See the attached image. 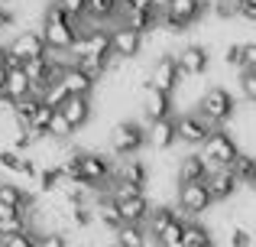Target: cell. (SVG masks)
<instances>
[{
  "instance_id": "obj_1",
  "label": "cell",
  "mask_w": 256,
  "mask_h": 247,
  "mask_svg": "<svg viewBox=\"0 0 256 247\" xmlns=\"http://www.w3.org/2000/svg\"><path fill=\"white\" fill-rule=\"evenodd\" d=\"M42 39L49 46V52H72L78 46V20H72L62 7L49 4L42 17Z\"/></svg>"
},
{
  "instance_id": "obj_2",
  "label": "cell",
  "mask_w": 256,
  "mask_h": 247,
  "mask_svg": "<svg viewBox=\"0 0 256 247\" xmlns=\"http://www.w3.org/2000/svg\"><path fill=\"white\" fill-rule=\"evenodd\" d=\"M201 156H204V163L211 166V169H230V166L237 163V156H240L237 140H234L230 133H224V130H214L211 137H208V143L201 146Z\"/></svg>"
},
{
  "instance_id": "obj_3",
  "label": "cell",
  "mask_w": 256,
  "mask_h": 247,
  "mask_svg": "<svg viewBox=\"0 0 256 247\" xmlns=\"http://www.w3.org/2000/svg\"><path fill=\"white\" fill-rule=\"evenodd\" d=\"M143 143H150V130L140 127L136 121H120L110 130V150L117 156H133Z\"/></svg>"
},
{
  "instance_id": "obj_4",
  "label": "cell",
  "mask_w": 256,
  "mask_h": 247,
  "mask_svg": "<svg viewBox=\"0 0 256 247\" xmlns=\"http://www.w3.org/2000/svg\"><path fill=\"white\" fill-rule=\"evenodd\" d=\"M204 0H166L162 4V23L169 26V33H182L185 26H192L194 20L204 13Z\"/></svg>"
},
{
  "instance_id": "obj_5",
  "label": "cell",
  "mask_w": 256,
  "mask_h": 247,
  "mask_svg": "<svg viewBox=\"0 0 256 247\" xmlns=\"http://www.w3.org/2000/svg\"><path fill=\"white\" fill-rule=\"evenodd\" d=\"M6 52H10V59H16V62L26 65V62H32V59L49 56V46H46L42 33H36V30H20L16 36L10 39Z\"/></svg>"
},
{
  "instance_id": "obj_6",
  "label": "cell",
  "mask_w": 256,
  "mask_h": 247,
  "mask_svg": "<svg viewBox=\"0 0 256 247\" xmlns=\"http://www.w3.org/2000/svg\"><path fill=\"white\" fill-rule=\"evenodd\" d=\"M198 114H204L214 127L224 124V121H230V117H234V98H230V91L208 88L204 95H201V101H198Z\"/></svg>"
},
{
  "instance_id": "obj_7",
  "label": "cell",
  "mask_w": 256,
  "mask_h": 247,
  "mask_svg": "<svg viewBox=\"0 0 256 247\" xmlns=\"http://www.w3.org/2000/svg\"><path fill=\"white\" fill-rule=\"evenodd\" d=\"M143 43H146V36L140 30H133V26H126V23H117L110 30V49H114V56L124 59V62L136 59L140 52H143Z\"/></svg>"
},
{
  "instance_id": "obj_8",
  "label": "cell",
  "mask_w": 256,
  "mask_h": 247,
  "mask_svg": "<svg viewBox=\"0 0 256 247\" xmlns=\"http://www.w3.org/2000/svg\"><path fill=\"white\" fill-rule=\"evenodd\" d=\"M178 78H182V69H178V62H175V56H159L156 62H152L146 82H150V88L162 91V95H172Z\"/></svg>"
},
{
  "instance_id": "obj_9",
  "label": "cell",
  "mask_w": 256,
  "mask_h": 247,
  "mask_svg": "<svg viewBox=\"0 0 256 247\" xmlns=\"http://www.w3.org/2000/svg\"><path fill=\"white\" fill-rule=\"evenodd\" d=\"M178 140L182 143H188V146H204L208 143V137L214 133V124L208 121L204 114H185V117H178Z\"/></svg>"
},
{
  "instance_id": "obj_10",
  "label": "cell",
  "mask_w": 256,
  "mask_h": 247,
  "mask_svg": "<svg viewBox=\"0 0 256 247\" xmlns=\"http://www.w3.org/2000/svg\"><path fill=\"white\" fill-rule=\"evenodd\" d=\"M211 192H208L204 182H188V185H178V211L185 215H204L211 208Z\"/></svg>"
},
{
  "instance_id": "obj_11",
  "label": "cell",
  "mask_w": 256,
  "mask_h": 247,
  "mask_svg": "<svg viewBox=\"0 0 256 247\" xmlns=\"http://www.w3.org/2000/svg\"><path fill=\"white\" fill-rule=\"evenodd\" d=\"M175 62H178L182 75L198 78V75H204V72H208V49H204V46H198V43L182 46V49L175 52Z\"/></svg>"
},
{
  "instance_id": "obj_12",
  "label": "cell",
  "mask_w": 256,
  "mask_h": 247,
  "mask_svg": "<svg viewBox=\"0 0 256 247\" xmlns=\"http://www.w3.org/2000/svg\"><path fill=\"white\" fill-rule=\"evenodd\" d=\"M208 192H211L214 202H227L230 195H237L240 189V179L234 176V169H211L208 172Z\"/></svg>"
},
{
  "instance_id": "obj_13",
  "label": "cell",
  "mask_w": 256,
  "mask_h": 247,
  "mask_svg": "<svg viewBox=\"0 0 256 247\" xmlns=\"http://www.w3.org/2000/svg\"><path fill=\"white\" fill-rule=\"evenodd\" d=\"M58 82L65 85V91H68L72 98H91L98 78H91V75L82 69V65H75V69H65L62 75H58Z\"/></svg>"
},
{
  "instance_id": "obj_14",
  "label": "cell",
  "mask_w": 256,
  "mask_h": 247,
  "mask_svg": "<svg viewBox=\"0 0 256 247\" xmlns=\"http://www.w3.org/2000/svg\"><path fill=\"white\" fill-rule=\"evenodd\" d=\"M120 23H126V26H133V30H140L146 36V33H152L159 26V7H156V0L152 4H140L136 10H130Z\"/></svg>"
},
{
  "instance_id": "obj_15",
  "label": "cell",
  "mask_w": 256,
  "mask_h": 247,
  "mask_svg": "<svg viewBox=\"0 0 256 247\" xmlns=\"http://www.w3.org/2000/svg\"><path fill=\"white\" fill-rule=\"evenodd\" d=\"M208 172H211V166L204 163V156H201V153L182 156V163H178V185H188V182H208Z\"/></svg>"
},
{
  "instance_id": "obj_16",
  "label": "cell",
  "mask_w": 256,
  "mask_h": 247,
  "mask_svg": "<svg viewBox=\"0 0 256 247\" xmlns=\"http://www.w3.org/2000/svg\"><path fill=\"white\" fill-rule=\"evenodd\" d=\"M117 208H120L124 224H143V228H146L152 205L146 202V195H136V198H124V202H117Z\"/></svg>"
},
{
  "instance_id": "obj_17",
  "label": "cell",
  "mask_w": 256,
  "mask_h": 247,
  "mask_svg": "<svg viewBox=\"0 0 256 247\" xmlns=\"http://www.w3.org/2000/svg\"><path fill=\"white\" fill-rule=\"evenodd\" d=\"M169 111H172L169 95H162V91H156V88H150V85H146V91H143V114L150 117V124L166 121V117H169Z\"/></svg>"
},
{
  "instance_id": "obj_18",
  "label": "cell",
  "mask_w": 256,
  "mask_h": 247,
  "mask_svg": "<svg viewBox=\"0 0 256 247\" xmlns=\"http://www.w3.org/2000/svg\"><path fill=\"white\" fill-rule=\"evenodd\" d=\"M175 140H178V124H175L172 117L150 124V146H156V150H169Z\"/></svg>"
},
{
  "instance_id": "obj_19",
  "label": "cell",
  "mask_w": 256,
  "mask_h": 247,
  "mask_svg": "<svg viewBox=\"0 0 256 247\" xmlns=\"http://www.w3.org/2000/svg\"><path fill=\"white\" fill-rule=\"evenodd\" d=\"M58 111H62L65 121L78 130V127H84L88 121H91V98H68Z\"/></svg>"
},
{
  "instance_id": "obj_20",
  "label": "cell",
  "mask_w": 256,
  "mask_h": 247,
  "mask_svg": "<svg viewBox=\"0 0 256 247\" xmlns=\"http://www.w3.org/2000/svg\"><path fill=\"white\" fill-rule=\"evenodd\" d=\"M0 208L26 211V208H32V198L26 195L20 185H13V182H0Z\"/></svg>"
},
{
  "instance_id": "obj_21",
  "label": "cell",
  "mask_w": 256,
  "mask_h": 247,
  "mask_svg": "<svg viewBox=\"0 0 256 247\" xmlns=\"http://www.w3.org/2000/svg\"><path fill=\"white\" fill-rule=\"evenodd\" d=\"M178 218V208H172V205H156V208L150 211V221H146V231H150V237L156 241L159 234H162L166 228Z\"/></svg>"
},
{
  "instance_id": "obj_22",
  "label": "cell",
  "mask_w": 256,
  "mask_h": 247,
  "mask_svg": "<svg viewBox=\"0 0 256 247\" xmlns=\"http://www.w3.org/2000/svg\"><path fill=\"white\" fill-rule=\"evenodd\" d=\"M88 17L94 23H107V20L120 23V0H88Z\"/></svg>"
},
{
  "instance_id": "obj_23",
  "label": "cell",
  "mask_w": 256,
  "mask_h": 247,
  "mask_svg": "<svg viewBox=\"0 0 256 247\" xmlns=\"http://www.w3.org/2000/svg\"><path fill=\"white\" fill-rule=\"evenodd\" d=\"M114 179H126V182H133V185L143 189L146 179H150V166H146L143 159H124V166H120V172Z\"/></svg>"
},
{
  "instance_id": "obj_24",
  "label": "cell",
  "mask_w": 256,
  "mask_h": 247,
  "mask_svg": "<svg viewBox=\"0 0 256 247\" xmlns=\"http://www.w3.org/2000/svg\"><path fill=\"white\" fill-rule=\"evenodd\" d=\"M94 211H98V218L107 224V228H114V231H120L124 228V218H120V208H117V202H114L110 195H100L98 198V205H94Z\"/></svg>"
},
{
  "instance_id": "obj_25",
  "label": "cell",
  "mask_w": 256,
  "mask_h": 247,
  "mask_svg": "<svg viewBox=\"0 0 256 247\" xmlns=\"http://www.w3.org/2000/svg\"><path fill=\"white\" fill-rule=\"evenodd\" d=\"M150 244V231L143 224H124L117 231V247H146Z\"/></svg>"
},
{
  "instance_id": "obj_26",
  "label": "cell",
  "mask_w": 256,
  "mask_h": 247,
  "mask_svg": "<svg viewBox=\"0 0 256 247\" xmlns=\"http://www.w3.org/2000/svg\"><path fill=\"white\" fill-rule=\"evenodd\" d=\"M234 176L240 179V185H256V156H250V153H240L237 163L230 166Z\"/></svg>"
},
{
  "instance_id": "obj_27",
  "label": "cell",
  "mask_w": 256,
  "mask_h": 247,
  "mask_svg": "<svg viewBox=\"0 0 256 247\" xmlns=\"http://www.w3.org/2000/svg\"><path fill=\"white\" fill-rule=\"evenodd\" d=\"M185 247H214L211 231L198 221H185Z\"/></svg>"
},
{
  "instance_id": "obj_28",
  "label": "cell",
  "mask_w": 256,
  "mask_h": 247,
  "mask_svg": "<svg viewBox=\"0 0 256 247\" xmlns=\"http://www.w3.org/2000/svg\"><path fill=\"white\" fill-rule=\"evenodd\" d=\"M156 247H185V221L175 218L169 228L156 237Z\"/></svg>"
},
{
  "instance_id": "obj_29",
  "label": "cell",
  "mask_w": 256,
  "mask_h": 247,
  "mask_svg": "<svg viewBox=\"0 0 256 247\" xmlns=\"http://www.w3.org/2000/svg\"><path fill=\"white\" fill-rule=\"evenodd\" d=\"M75 133V127H72L68 121H65V114L62 111H56V117H52V124H49V133L46 137L52 140V143H65V140Z\"/></svg>"
},
{
  "instance_id": "obj_30",
  "label": "cell",
  "mask_w": 256,
  "mask_h": 247,
  "mask_svg": "<svg viewBox=\"0 0 256 247\" xmlns=\"http://www.w3.org/2000/svg\"><path fill=\"white\" fill-rule=\"evenodd\" d=\"M107 195H110L114 202H124V198L143 195V189H140V185H133V182H126V179H114V185H110V192H107Z\"/></svg>"
},
{
  "instance_id": "obj_31",
  "label": "cell",
  "mask_w": 256,
  "mask_h": 247,
  "mask_svg": "<svg viewBox=\"0 0 256 247\" xmlns=\"http://www.w3.org/2000/svg\"><path fill=\"white\" fill-rule=\"evenodd\" d=\"M68 98H72V95L65 91V85H62V82H56V85H49V88H46L42 104H49V108H56V111H58L65 101H68Z\"/></svg>"
},
{
  "instance_id": "obj_32",
  "label": "cell",
  "mask_w": 256,
  "mask_h": 247,
  "mask_svg": "<svg viewBox=\"0 0 256 247\" xmlns=\"http://www.w3.org/2000/svg\"><path fill=\"white\" fill-rule=\"evenodd\" d=\"M56 7H62L72 20H84L88 17V0H56Z\"/></svg>"
},
{
  "instance_id": "obj_33",
  "label": "cell",
  "mask_w": 256,
  "mask_h": 247,
  "mask_svg": "<svg viewBox=\"0 0 256 247\" xmlns=\"http://www.w3.org/2000/svg\"><path fill=\"white\" fill-rule=\"evenodd\" d=\"M91 221H94L91 205H75V208H72V224H75V228H88Z\"/></svg>"
},
{
  "instance_id": "obj_34",
  "label": "cell",
  "mask_w": 256,
  "mask_h": 247,
  "mask_svg": "<svg viewBox=\"0 0 256 247\" xmlns=\"http://www.w3.org/2000/svg\"><path fill=\"white\" fill-rule=\"evenodd\" d=\"M240 91L250 104H256V72H240Z\"/></svg>"
},
{
  "instance_id": "obj_35",
  "label": "cell",
  "mask_w": 256,
  "mask_h": 247,
  "mask_svg": "<svg viewBox=\"0 0 256 247\" xmlns=\"http://www.w3.org/2000/svg\"><path fill=\"white\" fill-rule=\"evenodd\" d=\"M36 247H68V237H65L62 231H42Z\"/></svg>"
},
{
  "instance_id": "obj_36",
  "label": "cell",
  "mask_w": 256,
  "mask_h": 247,
  "mask_svg": "<svg viewBox=\"0 0 256 247\" xmlns=\"http://www.w3.org/2000/svg\"><path fill=\"white\" fill-rule=\"evenodd\" d=\"M227 237H230V247H250L253 244V231L250 228H240V224H234Z\"/></svg>"
},
{
  "instance_id": "obj_37",
  "label": "cell",
  "mask_w": 256,
  "mask_h": 247,
  "mask_svg": "<svg viewBox=\"0 0 256 247\" xmlns=\"http://www.w3.org/2000/svg\"><path fill=\"white\" fill-rule=\"evenodd\" d=\"M23 159L26 156H20L16 150H0V166H4V169H10V172H20V169H23Z\"/></svg>"
},
{
  "instance_id": "obj_38",
  "label": "cell",
  "mask_w": 256,
  "mask_h": 247,
  "mask_svg": "<svg viewBox=\"0 0 256 247\" xmlns=\"http://www.w3.org/2000/svg\"><path fill=\"white\" fill-rule=\"evenodd\" d=\"M39 234H32V231H26V234H13L6 237V247H36Z\"/></svg>"
},
{
  "instance_id": "obj_39",
  "label": "cell",
  "mask_w": 256,
  "mask_h": 247,
  "mask_svg": "<svg viewBox=\"0 0 256 247\" xmlns=\"http://www.w3.org/2000/svg\"><path fill=\"white\" fill-rule=\"evenodd\" d=\"M227 65L244 72V46H230V49H227Z\"/></svg>"
},
{
  "instance_id": "obj_40",
  "label": "cell",
  "mask_w": 256,
  "mask_h": 247,
  "mask_svg": "<svg viewBox=\"0 0 256 247\" xmlns=\"http://www.w3.org/2000/svg\"><path fill=\"white\" fill-rule=\"evenodd\" d=\"M244 72H256V43L244 46Z\"/></svg>"
},
{
  "instance_id": "obj_41",
  "label": "cell",
  "mask_w": 256,
  "mask_h": 247,
  "mask_svg": "<svg viewBox=\"0 0 256 247\" xmlns=\"http://www.w3.org/2000/svg\"><path fill=\"white\" fill-rule=\"evenodd\" d=\"M240 17L256 23V0H240Z\"/></svg>"
},
{
  "instance_id": "obj_42",
  "label": "cell",
  "mask_w": 256,
  "mask_h": 247,
  "mask_svg": "<svg viewBox=\"0 0 256 247\" xmlns=\"http://www.w3.org/2000/svg\"><path fill=\"white\" fill-rule=\"evenodd\" d=\"M6 23H13V10H10V7L4 4V0H0V30H4Z\"/></svg>"
},
{
  "instance_id": "obj_43",
  "label": "cell",
  "mask_w": 256,
  "mask_h": 247,
  "mask_svg": "<svg viewBox=\"0 0 256 247\" xmlns=\"http://www.w3.org/2000/svg\"><path fill=\"white\" fill-rule=\"evenodd\" d=\"M6 62H10V52H6V49H0V72L6 69Z\"/></svg>"
},
{
  "instance_id": "obj_44",
  "label": "cell",
  "mask_w": 256,
  "mask_h": 247,
  "mask_svg": "<svg viewBox=\"0 0 256 247\" xmlns=\"http://www.w3.org/2000/svg\"><path fill=\"white\" fill-rule=\"evenodd\" d=\"M4 88H6V69L0 72V95H4Z\"/></svg>"
},
{
  "instance_id": "obj_45",
  "label": "cell",
  "mask_w": 256,
  "mask_h": 247,
  "mask_svg": "<svg viewBox=\"0 0 256 247\" xmlns=\"http://www.w3.org/2000/svg\"><path fill=\"white\" fill-rule=\"evenodd\" d=\"M253 192H256V185H253Z\"/></svg>"
}]
</instances>
